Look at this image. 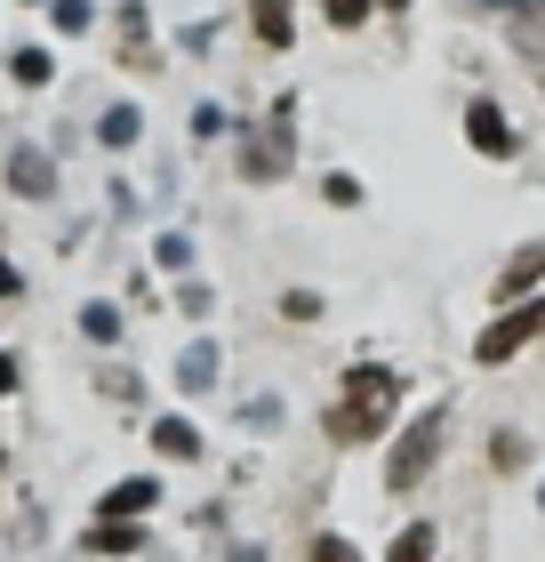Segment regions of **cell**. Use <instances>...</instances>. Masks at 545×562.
<instances>
[{"label":"cell","mask_w":545,"mask_h":562,"mask_svg":"<svg viewBox=\"0 0 545 562\" xmlns=\"http://www.w3.org/2000/svg\"><path fill=\"white\" fill-rule=\"evenodd\" d=\"M394 411H401V378L394 370H353L345 402L329 411V434L337 442H377V434L394 426Z\"/></svg>","instance_id":"obj_1"},{"label":"cell","mask_w":545,"mask_h":562,"mask_svg":"<svg viewBox=\"0 0 545 562\" xmlns=\"http://www.w3.org/2000/svg\"><path fill=\"white\" fill-rule=\"evenodd\" d=\"M450 442V411H425L409 418V434L394 442V458H385V491H418V482L433 474V450Z\"/></svg>","instance_id":"obj_2"},{"label":"cell","mask_w":545,"mask_h":562,"mask_svg":"<svg viewBox=\"0 0 545 562\" xmlns=\"http://www.w3.org/2000/svg\"><path fill=\"white\" fill-rule=\"evenodd\" d=\"M537 329H545V305H513V314H498V329H481L474 362H506V353H522Z\"/></svg>","instance_id":"obj_3"},{"label":"cell","mask_w":545,"mask_h":562,"mask_svg":"<svg viewBox=\"0 0 545 562\" xmlns=\"http://www.w3.org/2000/svg\"><path fill=\"white\" fill-rule=\"evenodd\" d=\"M289 153H297V145H289V105H281V113L265 121V130H257V145L241 153V169L257 177V186H273V177L289 169Z\"/></svg>","instance_id":"obj_4"},{"label":"cell","mask_w":545,"mask_h":562,"mask_svg":"<svg viewBox=\"0 0 545 562\" xmlns=\"http://www.w3.org/2000/svg\"><path fill=\"white\" fill-rule=\"evenodd\" d=\"M465 137H474V153H489V161H506L513 153V121L489 105V97H474V105H465Z\"/></svg>","instance_id":"obj_5"},{"label":"cell","mask_w":545,"mask_h":562,"mask_svg":"<svg viewBox=\"0 0 545 562\" xmlns=\"http://www.w3.org/2000/svg\"><path fill=\"white\" fill-rule=\"evenodd\" d=\"M9 186L33 193V201H48V193H57V161H48L41 145H16V153H9Z\"/></svg>","instance_id":"obj_6"},{"label":"cell","mask_w":545,"mask_h":562,"mask_svg":"<svg viewBox=\"0 0 545 562\" xmlns=\"http://www.w3.org/2000/svg\"><path fill=\"white\" fill-rule=\"evenodd\" d=\"M145 506H161V482H152V474H137V482H121V491H105L96 522H128V515H145Z\"/></svg>","instance_id":"obj_7"},{"label":"cell","mask_w":545,"mask_h":562,"mask_svg":"<svg viewBox=\"0 0 545 562\" xmlns=\"http://www.w3.org/2000/svg\"><path fill=\"white\" fill-rule=\"evenodd\" d=\"M545 281V241H522L506 258V273H498V297H522V290H537Z\"/></svg>","instance_id":"obj_8"},{"label":"cell","mask_w":545,"mask_h":562,"mask_svg":"<svg viewBox=\"0 0 545 562\" xmlns=\"http://www.w3.org/2000/svg\"><path fill=\"white\" fill-rule=\"evenodd\" d=\"M177 386H185V394H209L217 386V346L209 338H193L185 353H177Z\"/></svg>","instance_id":"obj_9"},{"label":"cell","mask_w":545,"mask_h":562,"mask_svg":"<svg viewBox=\"0 0 545 562\" xmlns=\"http://www.w3.org/2000/svg\"><path fill=\"white\" fill-rule=\"evenodd\" d=\"M121 329H128V322H121V305H105V297H89V305H81V338H89V346H121Z\"/></svg>","instance_id":"obj_10"},{"label":"cell","mask_w":545,"mask_h":562,"mask_svg":"<svg viewBox=\"0 0 545 562\" xmlns=\"http://www.w3.org/2000/svg\"><path fill=\"white\" fill-rule=\"evenodd\" d=\"M152 450H161V458H201V426L193 418H161V426H152Z\"/></svg>","instance_id":"obj_11"},{"label":"cell","mask_w":545,"mask_h":562,"mask_svg":"<svg viewBox=\"0 0 545 562\" xmlns=\"http://www.w3.org/2000/svg\"><path fill=\"white\" fill-rule=\"evenodd\" d=\"M96 137H105L113 153H121V145H137V137H145V113H137V105H113L105 121H96Z\"/></svg>","instance_id":"obj_12"},{"label":"cell","mask_w":545,"mask_h":562,"mask_svg":"<svg viewBox=\"0 0 545 562\" xmlns=\"http://www.w3.org/2000/svg\"><path fill=\"white\" fill-rule=\"evenodd\" d=\"M257 33H265V48H289V0H257Z\"/></svg>","instance_id":"obj_13"},{"label":"cell","mask_w":545,"mask_h":562,"mask_svg":"<svg viewBox=\"0 0 545 562\" xmlns=\"http://www.w3.org/2000/svg\"><path fill=\"white\" fill-rule=\"evenodd\" d=\"M385 562H433V522H409L394 547H385Z\"/></svg>","instance_id":"obj_14"},{"label":"cell","mask_w":545,"mask_h":562,"mask_svg":"<svg viewBox=\"0 0 545 562\" xmlns=\"http://www.w3.org/2000/svg\"><path fill=\"white\" fill-rule=\"evenodd\" d=\"M89 547H96V554H137V547H145V530H137V522H96V539H89Z\"/></svg>","instance_id":"obj_15"},{"label":"cell","mask_w":545,"mask_h":562,"mask_svg":"<svg viewBox=\"0 0 545 562\" xmlns=\"http://www.w3.org/2000/svg\"><path fill=\"white\" fill-rule=\"evenodd\" d=\"M121 41H128V65H145V0H121Z\"/></svg>","instance_id":"obj_16"},{"label":"cell","mask_w":545,"mask_h":562,"mask_svg":"<svg viewBox=\"0 0 545 562\" xmlns=\"http://www.w3.org/2000/svg\"><path fill=\"white\" fill-rule=\"evenodd\" d=\"M506 9H513V33L537 48V41H545V0H506Z\"/></svg>","instance_id":"obj_17"},{"label":"cell","mask_w":545,"mask_h":562,"mask_svg":"<svg viewBox=\"0 0 545 562\" xmlns=\"http://www.w3.org/2000/svg\"><path fill=\"white\" fill-rule=\"evenodd\" d=\"M9 72H16L24 89H41V81H48V48H16V57H9Z\"/></svg>","instance_id":"obj_18"},{"label":"cell","mask_w":545,"mask_h":562,"mask_svg":"<svg viewBox=\"0 0 545 562\" xmlns=\"http://www.w3.org/2000/svg\"><path fill=\"white\" fill-rule=\"evenodd\" d=\"M152 266L185 273V266H193V241H185V234H161V241H152Z\"/></svg>","instance_id":"obj_19"},{"label":"cell","mask_w":545,"mask_h":562,"mask_svg":"<svg viewBox=\"0 0 545 562\" xmlns=\"http://www.w3.org/2000/svg\"><path fill=\"white\" fill-rule=\"evenodd\" d=\"M48 16H57V33H89V0H48Z\"/></svg>","instance_id":"obj_20"},{"label":"cell","mask_w":545,"mask_h":562,"mask_svg":"<svg viewBox=\"0 0 545 562\" xmlns=\"http://www.w3.org/2000/svg\"><path fill=\"white\" fill-rule=\"evenodd\" d=\"M177 305H185V314L201 322V314H209V305H217V297H209V281H185V290H177Z\"/></svg>","instance_id":"obj_21"},{"label":"cell","mask_w":545,"mask_h":562,"mask_svg":"<svg viewBox=\"0 0 545 562\" xmlns=\"http://www.w3.org/2000/svg\"><path fill=\"white\" fill-rule=\"evenodd\" d=\"M489 458H498V467L513 474V467H522V434H498V442H489Z\"/></svg>","instance_id":"obj_22"},{"label":"cell","mask_w":545,"mask_h":562,"mask_svg":"<svg viewBox=\"0 0 545 562\" xmlns=\"http://www.w3.org/2000/svg\"><path fill=\"white\" fill-rule=\"evenodd\" d=\"M370 16V0H329V24H361Z\"/></svg>","instance_id":"obj_23"},{"label":"cell","mask_w":545,"mask_h":562,"mask_svg":"<svg viewBox=\"0 0 545 562\" xmlns=\"http://www.w3.org/2000/svg\"><path fill=\"white\" fill-rule=\"evenodd\" d=\"M314 562H361V554H353L345 539H321V547H314Z\"/></svg>","instance_id":"obj_24"},{"label":"cell","mask_w":545,"mask_h":562,"mask_svg":"<svg viewBox=\"0 0 545 562\" xmlns=\"http://www.w3.org/2000/svg\"><path fill=\"white\" fill-rule=\"evenodd\" d=\"M225 562H265V547H225Z\"/></svg>","instance_id":"obj_25"},{"label":"cell","mask_w":545,"mask_h":562,"mask_svg":"<svg viewBox=\"0 0 545 562\" xmlns=\"http://www.w3.org/2000/svg\"><path fill=\"white\" fill-rule=\"evenodd\" d=\"M0 394H16V362H9V353H0Z\"/></svg>","instance_id":"obj_26"},{"label":"cell","mask_w":545,"mask_h":562,"mask_svg":"<svg viewBox=\"0 0 545 562\" xmlns=\"http://www.w3.org/2000/svg\"><path fill=\"white\" fill-rule=\"evenodd\" d=\"M24 290V281H16V266H0V297H16Z\"/></svg>","instance_id":"obj_27"},{"label":"cell","mask_w":545,"mask_h":562,"mask_svg":"<svg viewBox=\"0 0 545 562\" xmlns=\"http://www.w3.org/2000/svg\"><path fill=\"white\" fill-rule=\"evenodd\" d=\"M385 9H409V0H385Z\"/></svg>","instance_id":"obj_28"},{"label":"cell","mask_w":545,"mask_h":562,"mask_svg":"<svg viewBox=\"0 0 545 562\" xmlns=\"http://www.w3.org/2000/svg\"><path fill=\"white\" fill-rule=\"evenodd\" d=\"M0 458H9V450H0Z\"/></svg>","instance_id":"obj_29"}]
</instances>
